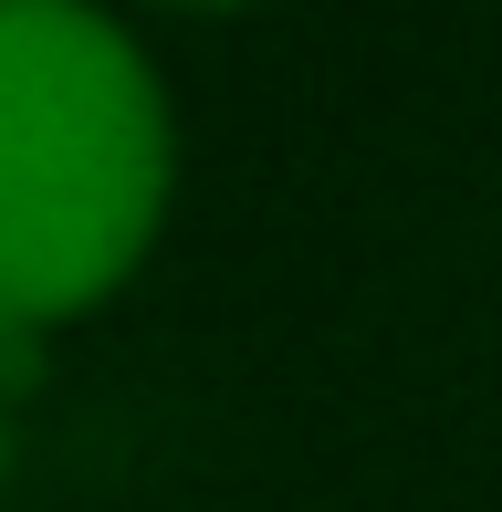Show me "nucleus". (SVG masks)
Masks as SVG:
<instances>
[{
    "mask_svg": "<svg viewBox=\"0 0 502 512\" xmlns=\"http://www.w3.org/2000/svg\"><path fill=\"white\" fill-rule=\"evenodd\" d=\"M157 63L84 0H0V345L105 304L168 220Z\"/></svg>",
    "mask_w": 502,
    "mask_h": 512,
    "instance_id": "obj_1",
    "label": "nucleus"
},
{
    "mask_svg": "<svg viewBox=\"0 0 502 512\" xmlns=\"http://www.w3.org/2000/svg\"><path fill=\"white\" fill-rule=\"evenodd\" d=\"M0 471H11V429H0Z\"/></svg>",
    "mask_w": 502,
    "mask_h": 512,
    "instance_id": "obj_2",
    "label": "nucleus"
}]
</instances>
